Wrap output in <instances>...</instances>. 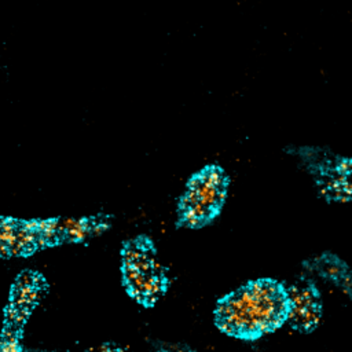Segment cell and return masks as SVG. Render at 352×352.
Segmentation results:
<instances>
[{"label": "cell", "instance_id": "cell-1", "mask_svg": "<svg viewBox=\"0 0 352 352\" xmlns=\"http://www.w3.org/2000/svg\"><path fill=\"white\" fill-rule=\"evenodd\" d=\"M286 290L274 280L250 282L219 301L216 323L227 334L252 340L286 320Z\"/></svg>", "mask_w": 352, "mask_h": 352}, {"label": "cell", "instance_id": "cell-2", "mask_svg": "<svg viewBox=\"0 0 352 352\" xmlns=\"http://www.w3.org/2000/svg\"><path fill=\"white\" fill-rule=\"evenodd\" d=\"M230 180L216 164L197 170L187 182L179 202V220L183 226L198 228L213 220L223 208Z\"/></svg>", "mask_w": 352, "mask_h": 352}, {"label": "cell", "instance_id": "cell-3", "mask_svg": "<svg viewBox=\"0 0 352 352\" xmlns=\"http://www.w3.org/2000/svg\"><path fill=\"white\" fill-rule=\"evenodd\" d=\"M122 261L129 294L144 305L154 304L166 289V275L151 246L143 239L129 242L124 249Z\"/></svg>", "mask_w": 352, "mask_h": 352}, {"label": "cell", "instance_id": "cell-4", "mask_svg": "<svg viewBox=\"0 0 352 352\" xmlns=\"http://www.w3.org/2000/svg\"><path fill=\"white\" fill-rule=\"evenodd\" d=\"M286 319L297 329L309 331L320 319V301L311 286H292L286 290Z\"/></svg>", "mask_w": 352, "mask_h": 352}, {"label": "cell", "instance_id": "cell-5", "mask_svg": "<svg viewBox=\"0 0 352 352\" xmlns=\"http://www.w3.org/2000/svg\"><path fill=\"white\" fill-rule=\"evenodd\" d=\"M95 352H125V351H122L120 348H116V346H100Z\"/></svg>", "mask_w": 352, "mask_h": 352}]
</instances>
